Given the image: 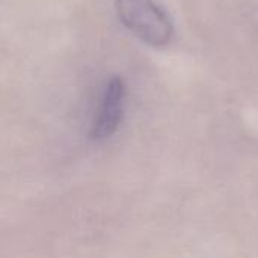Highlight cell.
I'll return each instance as SVG.
<instances>
[{
    "mask_svg": "<svg viewBox=\"0 0 258 258\" xmlns=\"http://www.w3.org/2000/svg\"><path fill=\"white\" fill-rule=\"evenodd\" d=\"M124 97H125V86L122 79L113 77L106 88L101 109L92 128L94 139L97 141L107 139L118 130L124 112Z\"/></svg>",
    "mask_w": 258,
    "mask_h": 258,
    "instance_id": "obj_2",
    "label": "cell"
},
{
    "mask_svg": "<svg viewBox=\"0 0 258 258\" xmlns=\"http://www.w3.org/2000/svg\"><path fill=\"white\" fill-rule=\"evenodd\" d=\"M121 23L144 42L163 47L174 36V24L169 15L154 0H116Z\"/></svg>",
    "mask_w": 258,
    "mask_h": 258,
    "instance_id": "obj_1",
    "label": "cell"
}]
</instances>
